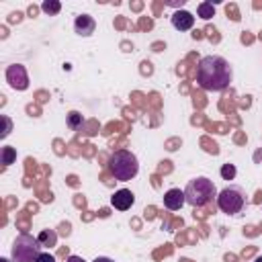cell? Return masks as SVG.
<instances>
[{"mask_svg":"<svg viewBox=\"0 0 262 262\" xmlns=\"http://www.w3.org/2000/svg\"><path fill=\"white\" fill-rule=\"evenodd\" d=\"M92 262H115V260H111V258H106V256H98V258H94Z\"/></svg>","mask_w":262,"mask_h":262,"instance_id":"obj_20","label":"cell"},{"mask_svg":"<svg viewBox=\"0 0 262 262\" xmlns=\"http://www.w3.org/2000/svg\"><path fill=\"white\" fill-rule=\"evenodd\" d=\"M41 248L43 246L39 244V239L35 235L20 233L12 242L10 258H12V262H37V258L41 256Z\"/></svg>","mask_w":262,"mask_h":262,"instance_id":"obj_4","label":"cell"},{"mask_svg":"<svg viewBox=\"0 0 262 262\" xmlns=\"http://www.w3.org/2000/svg\"><path fill=\"white\" fill-rule=\"evenodd\" d=\"M196 10H199V16L203 20H209L211 16H215V4L213 2H201Z\"/></svg>","mask_w":262,"mask_h":262,"instance_id":"obj_12","label":"cell"},{"mask_svg":"<svg viewBox=\"0 0 262 262\" xmlns=\"http://www.w3.org/2000/svg\"><path fill=\"white\" fill-rule=\"evenodd\" d=\"M6 82L14 88V90H27L29 88V74L27 68L20 63H12L6 70Z\"/></svg>","mask_w":262,"mask_h":262,"instance_id":"obj_6","label":"cell"},{"mask_svg":"<svg viewBox=\"0 0 262 262\" xmlns=\"http://www.w3.org/2000/svg\"><path fill=\"white\" fill-rule=\"evenodd\" d=\"M94 29H96V20H94L90 14H80V16H76V20H74V31H76L78 35L90 37V35L94 33Z\"/></svg>","mask_w":262,"mask_h":262,"instance_id":"obj_9","label":"cell"},{"mask_svg":"<svg viewBox=\"0 0 262 262\" xmlns=\"http://www.w3.org/2000/svg\"><path fill=\"white\" fill-rule=\"evenodd\" d=\"M217 207L225 213V215H237L244 211L246 207V194L239 186H225L219 194H217Z\"/></svg>","mask_w":262,"mask_h":262,"instance_id":"obj_5","label":"cell"},{"mask_svg":"<svg viewBox=\"0 0 262 262\" xmlns=\"http://www.w3.org/2000/svg\"><path fill=\"white\" fill-rule=\"evenodd\" d=\"M184 203H186V199H184V190H180V188H170V190L164 194V207L170 209V211H178V209H182Z\"/></svg>","mask_w":262,"mask_h":262,"instance_id":"obj_10","label":"cell"},{"mask_svg":"<svg viewBox=\"0 0 262 262\" xmlns=\"http://www.w3.org/2000/svg\"><path fill=\"white\" fill-rule=\"evenodd\" d=\"M217 194H219V192H217L213 180H209V178H205V176L192 178V180L186 184V188H184V199H186V203H188L190 207H194V209L209 205Z\"/></svg>","mask_w":262,"mask_h":262,"instance_id":"obj_3","label":"cell"},{"mask_svg":"<svg viewBox=\"0 0 262 262\" xmlns=\"http://www.w3.org/2000/svg\"><path fill=\"white\" fill-rule=\"evenodd\" d=\"M235 172H237V170H235L233 164H223V166H221V178H223V180H233V178H235Z\"/></svg>","mask_w":262,"mask_h":262,"instance_id":"obj_15","label":"cell"},{"mask_svg":"<svg viewBox=\"0 0 262 262\" xmlns=\"http://www.w3.org/2000/svg\"><path fill=\"white\" fill-rule=\"evenodd\" d=\"M37 262H55V258L49 252H41V256L37 258Z\"/></svg>","mask_w":262,"mask_h":262,"instance_id":"obj_18","label":"cell"},{"mask_svg":"<svg viewBox=\"0 0 262 262\" xmlns=\"http://www.w3.org/2000/svg\"><path fill=\"white\" fill-rule=\"evenodd\" d=\"M254 262H262V256H258V258H256V260H254Z\"/></svg>","mask_w":262,"mask_h":262,"instance_id":"obj_21","label":"cell"},{"mask_svg":"<svg viewBox=\"0 0 262 262\" xmlns=\"http://www.w3.org/2000/svg\"><path fill=\"white\" fill-rule=\"evenodd\" d=\"M16 158V151H14V147H2V164L4 166H8V164H12V160Z\"/></svg>","mask_w":262,"mask_h":262,"instance_id":"obj_16","label":"cell"},{"mask_svg":"<svg viewBox=\"0 0 262 262\" xmlns=\"http://www.w3.org/2000/svg\"><path fill=\"white\" fill-rule=\"evenodd\" d=\"M233 80L229 61L221 55H205L196 66V82L207 92H221Z\"/></svg>","mask_w":262,"mask_h":262,"instance_id":"obj_1","label":"cell"},{"mask_svg":"<svg viewBox=\"0 0 262 262\" xmlns=\"http://www.w3.org/2000/svg\"><path fill=\"white\" fill-rule=\"evenodd\" d=\"M133 203H135V194H133L129 188H121V190H117V192L111 196V205H113L115 209H119V211L131 209Z\"/></svg>","mask_w":262,"mask_h":262,"instance_id":"obj_7","label":"cell"},{"mask_svg":"<svg viewBox=\"0 0 262 262\" xmlns=\"http://www.w3.org/2000/svg\"><path fill=\"white\" fill-rule=\"evenodd\" d=\"M82 123H84V119H82V115H80L78 111H72V113L68 115V125H70L72 129L82 127Z\"/></svg>","mask_w":262,"mask_h":262,"instance_id":"obj_14","label":"cell"},{"mask_svg":"<svg viewBox=\"0 0 262 262\" xmlns=\"http://www.w3.org/2000/svg\"><path fill=\"white\" fill-rule=\"evenodd\" d=\"M108 170L115 176V180H131L139 172V162L137 156L129 149H117L108 158Z\"/></svg>","mask_w":262,"mask_h":262,"instance_id":"obj_2","label":"cell"},{"mask_svg":"<svg viewBox=\"0 0 262 262\" xmlns=\"http://www.w3.org/2000/svg\"><path fill=\"white\" fill-rule=\"evenodd\" d=\"M41 8H43V12H47V14H57V12L61 10V4H59L57 0H47V2L41 4Z\"/></svg>","mask_w":262,"mask_h":262,"instance_id":"obj_13","label":"cell"},{"mask_svg":"<svg viewBox=\"0 0 262 262\" xmlns=\"http://www.w3.org/2000/svg\"><path fill=\"white\" fill-rule=\"evenodd\" d=\"M66 262H86L84 258H80V256H68V260Z\"/></svg>","mask_w":262,"mask_h":262,"instance_id":"obj_19","label":"cell"},{"mask_svg":"<svg viewBox=\"0 0 262 262\" xmlns=\"http://www.w3.org/2000/svg\"><path fill=\"white\" fill-rule=\"evenodd\" d=\"M37 239H39L41 246L51 248V246H55V242H57V233H55L53 229H43V231L37 235Z\"/></svg>","mask_w":262,"mask_h":262,"instance_id":"obj_11","label":"cell"},{"mask_svg":"<svg viewBox=\"0 0 262 262\" xmlns=\"http://www.w3.org/2000/svg\"><path fill=\"white\" fill-rule=\"evenodd\" d=\"M0 262H10V260H6V258H2V260H0Z\"/></svg>","mask_w":262,"mask_h":262,"instance_id":"obj_22","label":"cell"},{"mask_svg":"<svg viewBox=\"0 0 262 262\" xmlns=\"http://www.w3.org/2000/svg\"><path fill=\"white\" fill-rule=\"evenodd\" d=\"M2 121H4V131H2V135H0V137L4 139V137H8V133H10V127H12V123H10V119H8L6 115L2 117Z\"/></svg>","mask_w":262,"mask_h":262,"instance_id":"obj_17","label":"cell"},{"mask_svg":"<svg viewBox=\"0 0 262 262\" xmlns=\"http://www.w3.org/2000/svg\"><path fill=\"white\" fill-rule=\"evenodd\" d=\"M170 20H172V27H174L176 31H190L192 25H194V16H192V12H188V10H176V12L170 16Z\"/></svg>","mask_w":262,"mask_h":262,"instance_id":"obj_8","label":"cell"}]
</instances>
